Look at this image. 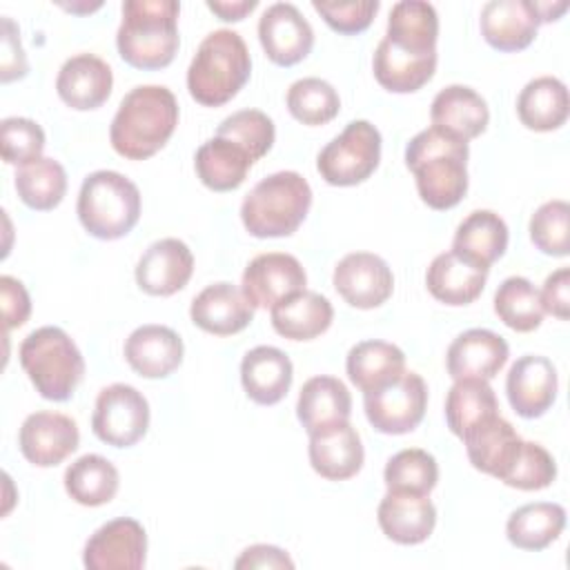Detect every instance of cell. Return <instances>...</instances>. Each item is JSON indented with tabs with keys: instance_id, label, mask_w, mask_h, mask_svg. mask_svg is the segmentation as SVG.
<instances>
[{
	"instance_id": "6da1fadb",
	"label": "cell",
	"mask_w": 570,
	"mask_h": 570,
	"mask_svg": "<svg viewBox=\"0 0 570 570\" xmlns=\"http://www.w3.org/2000/svg\"><path fill=\"white\" fill-rule=\"evenodd\" d=\"M468 140L428 127L405 147V165L414 174L421 200L432 209H450L468 191Z\"/></svg>"
},
{
	"instance_id": "7a4b0ae2",
	"label": "cell",
	"mask_w": 570,
	"mask_h": 570,
	"mask_svg": "<svg viewBox=\"0 0 570 570\" xmlns=\"http://www.w3.org/2000/svg\"><path fill=\"white\" fill-rule=\"evenodd\" d=\"M176 125V96L163 85H140L120 100L109 127V140L116 154L129 160H145L165 147Z\"/></svg>"
},
{
	"instance_id": "3957f363",
	"label": "cell",
	"mask_w": 570,
	"mask_h": 570,
	"mask_svg": "<svg viewBox=\"0 0 570 570\" xmlns=\"http://www.w3.org/2000/svg\"><path fill=\"white\" fill-rule=\"evenodd\" d=\"M176 0H125L116 33L120 58L136 69L167 67L180 45Z\"/></svg>"
},
{
	"instance_id": "277c9868",
	"label": "cell",
	"mask_w": 570,
	"mask_h": 570,
	"mask_svg": "<svg viewBox=\"0 0 570 570\" xmlns=\"http://www.w3.org/2000/svg\"><path fill=\"white\" fill-rule=\"evenodd\" d=\"M252 58L238 31L216 29L198 45L189 69V96L205 107L229 102L249 80Z\"/></svg>"
},
{
	"instance_id": "5b68a950",
	"label": "cell",
	"mask_w": 570,
	"mask_h": 570,
	"mask_svg": "<svg viewBox=\"0 0 570 570\" xmlns=\"http://www.w3.org/2000/svg\"><path fill=\"white\" fill-rule=\"evenodd\" d=\"M312 205V187L298 171H276L258 180L240 205V220L256 238L292 236Z\"/></svg>"
},
{
	"instance_id": "8992f818",
	"label": "cell",
	"mask_w": 570,
	"mask_h": 570,
	"mask_svg": "<svg viewBox=\"0 0 570 570\" xmlns=\"http://www.w3.org/2000/svg\"><path fill=\"white\" fill-rule=\"evenodd\" d=\"M18 356L36 392L47 401H67L85 374L80 350L56 325L33 330L20 343Z\"/></svg>"
},
{
	"instance_id": "52a82bcc",
	"label": "cell",
	"mask_w": 570,
	"mask_h": 570,
	"mask_svg": "<svg viewBox=\"0 0 570 570\" xmlns=\"http://www.w3.org/2000/svg\"><path fill=\"white\" fill-rule=\"evenodd\" d=\"M82 227L100 240L127 236L140 218V191L122 174L98 169L82 180L78 205Z\"/></svg>"
},
{
	"instance_id": "ba28073f",
	"label": "cell",
	"mask_w": 570,
	"mask_h": 570,
	"mask_svg": "<svg viewBox=\"0 0 570 570\" xmlns=\"http://www.w3.org/2000/svg\"><path fill=\"white\" fill-rule=\"evenodd\" d=\"M381 160V134L367 120H352L332 138L316 158L321 178L336 187H352L367 180Z\"/></svg>"
},
{
	"instance_id": "9c48e42d",
	"label": "cell",
	"mask_w": 570,
	"mask_h": 570,
	"mask_svg": "<svg viewBox=\"0 0 570 570\" xmlns=\"http://www.w3.org/2000/svg\"><path fill=\"white\" fill-rule=\"evenodd\" d=\"M363 394L365 416L383 434L412 432L428 407V385L416 372H403L399 379Z\"/></svg>"
},
{
	"instance_id": "30bf717a",
	"label": "cell",
	"mask_w": 570,
	"mask_h": 570,
	"mask_svg": "<svg viewBox=\"0 0 570 570\" xmlns=\"http://www.w3.org/2000/svg\"><path fill=\"white\" fill-rule=\"evenodd\" d=\"M149 428V403L134 385L114 383L100 390L91 416L94 434L114 448L138 443Z\"/></svg>"
},
{
	"instance_id": "8fae6325",
	"label": "cell",
	"mask_w": 570,
	"mask_h": 570,
	"mask_svg": "<svg viewBox=\"0 0 570 570\" xmlns=\"http://www.w3.org/2000/svg\"><path fill=\"white\" fill-rule=\"evenodd\" d=\"M147 557L145 528L129 517L100 525L85 543L82 563L89 570H140Z\"/></svg>"
},
{
	"instance_id": "7c38bea8",
	"label": "cell",
	"mask_w": 570,
	"mask_h": 570,
	"mask_svg": "<svg viewBox=\"0 0 570 570\" xmlns=\"http://www.w3.org/2000/svg\"><path fill=\"white\" fill-rule=\"evenodd\" d=\"M332 283L345 303L358 309L383 305L394 289L390 265L372 252H352L334 267Z\"/></svg>"
},
{
	"instance_id": "4fadbf2b",
	"label": "cell",
	"mask_w": 570,
	"mask_h": 570,
	"mask_svg": "<svg viewBox=\"0 0 570 570\" xmlns=\"http://www.w3.org/2000/svg\"><path fill=\"white\" fill-rule=\"evenodd\" d=\"M258 40L274 65L292 67L312 51L314 29L292 2H274L258 20Z\"/></svg>"
},
{
	"instance_id": "5bb4252c",
	"label": "cell",
	"mask_w": 570,
	"mask_h": 570,
	"mask_svg": "<svg viewBox=\"0 0 570 570\" xmlns=\"http://www.w3.org/2000/svg\"><path fill=\"white\" fill-rule=\"evenodd\" d=\"M78 443L80 432L76 421L60 412H33L22 421L18 432L22 456L38 468L62 463L71 452L78 450Z\"/></svg>"
},
{
	"instance_id": "9a60e30c",
	"label": "cell",
	"mask_w": 570,
	"mask_h": 570,
	"mask_svg": "<svg viewBox=\"0 0 570 570\" xmlns=\"http://www.w3.org/2000/svg\"><path fill=\"white\" fill-rule=\"evenodd\" d=\"M307 274L301 261L285 252L258 254L243 272V292L254 307H274L278 301L303 292Z\"/></svg>"
},
{
	"instance_id": "2e32d148",
	"label": "cell",
	"mask_w": 570,
	"mask_h": 570,
	"mask_svg": "<svg viewBox=\"0 0 570 570\" xmlns=\"http://www.w3.org/2000/svg\"><path fill=\"white\" fill-rule=\"evenodd\" d=\"M557 370L550 358L525 354L517 358L505 379V394L512 410L523 419L546 414L557 399Z\"/></svg>"
},
{
	"instance_id": "e0dca14e",
	"label": "cell",
	"mask_w": 570,
	"mask_h": 570,
	"mask_svg": "<svg viewBox=\"0 0 570 570\" xmlns=\"http://www.w3.org/2000/svg\"><path fill=\"white\" fill-rule=\"evenodd\" d=\"M191 272V249L178 238H160L138 258L136 283L151 296H171L189 283Z\"/></svg>"
},
{
	"instance_id": "ac0fdd59",
	"label": "cell",
	"mask_w": 570,
	"mask_h": 570,
	"mask_svg": "<svg viewBox=\"0 0 570 570\" xmlns=\"http://www.w3.org/2000/svg\"><path fill=\"white\" fill-rule=\"evenodd\" d=\"M510 347L503 336H499L492 330H468L459 334L445 354L448 374L459 379H494L501 367L508 363Z\"/></svg>"
},
{
	"instance_id": "d6986e66",
	"label": "cell",
	"mask_w": 570,
	"mask_h": 570,
	"mask_svg": "<svg viewBox=\"0 0 570 570\" xmlns=\"http://www.w3.org/2000/svg\"><path fill=\"white\" fill-rule=\"evenodd\" d=\"M254 305L236 285L220 281L207 285L198 296H194L189 316L196 327L216 334L229 336L245 330L254 318Z\"/></svg>"
},
{
	"instance_id": "ffe728a7",
	"label": "cell",
	"mask_w": 570,
	"mask_h": 570,
	"mask_svg": "<svg viewBox=\"0 0 570 570\" xmlns=\"http://www.w3.org/2000/svg\"><path fill=\"white\" fill-rule=\"evenodd\" d=\"M309 463L316 474L330 481H345L363 468V443L350 421L309 434Z\"/></svg>"
},
{
	"instance_id": "44dd1931",
	"label": "cell",
	"mask_w": 570,
	"mask_h": 570,
	"mask_svg": "<svg viewBox=\"0 0 570 570\" xmlns=\"http://www.w3.org/2000/svg\"><path fill=\"white\" fill-rule=\"evenodd\" d=\"M114 85L111 67L94 53H76L58 71L56 91L65 105L78 111L98 109L107 102Z\"/></svg>"
},
{
	"instance_id": "7402d4cb",
	"label": "cell",
	"mask_w": 570,
	"mask_h": 570,
	"mask_svg": "<svg viewBox=\"0 0 570 570\" xmlns=\"http://www.w3.org/2000/svg\"><path fill=\"white\" fill-rule=\"evenodd\" d=\"M376 517L383 534L401 546L423 543L436 525L434 503L428 494L414 492L387 490L379 503Z\"/></svg>"
},
{
	"instance_id": "603a6c76",
	"label": "cell",
	"mask_w": 570,
	"mask_h": 570,
	"mask_svg": "<svg viewBox=\"0 0 570 570\" xmlns=\"http://www.w3.org/2000/svg\"><path fill=\"white\" fill-rule=\"evenodd\" d=\"M461 439L465 443L470 463L476 470L497 476L499 481L508 474L523 445V439L517 434L512 423L505 421L501 414L481 421Z\"/></svg>"
},
{
	"instance_id": "cb8c5ba5",
	"label": "cell",
	"mask_w": 570,
	"mask_h": 570,
	"mask_svg": "<svg viewBox=\"0 0 570 570\" xmlns=\"http://www.w3.org/2000/svg\"><path fill=\"white\" fill-rule=\"evenodd\" d=\"M532 0H490L481 9V33L499 51L525 49L539 29Z\"/></svg>"
},
{
	"instance_id": "d4e9b609",
	"label": "cell",
	"mask_w": 570,
	"mask_h": 570,
	"mask_svg": "<svg viewBox=\"0 0 570 570\" xmlns=\"http://www.w3.org/2000/svg\"><path fill=\"white\" fill-rule=\"evenodd\" d=\"M125 358L145 379H165L183 363V341L167 325H140L125 341Z\"/></svg>"
},
{
	"instance_id": "484cf974",
	"label": "cell",
	"mask_w": 570,
	"mask_h": 570,
	"mask_svg": "<svg viewBox=\"0 0 570 570\" xmlns=\"http://www.w3.org/2000/svg\"><path fill=\"white\" fill-rule=\"evenodd\" d=\"M294 367L289 356L272 345L249 350L240 361V381L245 394L258 405L278 403L292 387Z\"/></svg>"
},
{
	"instance_id": "4316f807",
	"label": "cell",
	"mask_w": 570,
	"mask_h": 570,
	"mask_svg": "<svg viewBox=\"0 0 570 570\" xmlns=\"http://www.w3.org/2000/svg\"><path fill=\"white\" fill-rule=\"evenodd\" d=\"M488 272V267H479L454 252H443L430 263L425 285L436 301L459 307L481 296Z\"/></svg>"
},
{
	"instance_id": "83f0119b",
	"label": "cell",
	"mask_w": 570,
	"mask_h": 570,
	"mask_svg": "<svg viewBox=\"0 0 570 570\" xmlns=\"http://www.w3.org/2000/svg\"><path fill=\"white\" fill-rule=\"evenodd\" d=\"M430 118L432 127L463 140H472L485 131L490 111L488 102L474 89L465 85H450L434 96Z\"/></svg>"
},
{
	"instance_id": "f1b7e54d",
	"label": "cell",
	"mask_w": 570,
	"mask_h": 570,
	"mask_svg": "<svg viewBox=\"0 0 570 570\" xmlns=\"http://www.w3.org/2000/svg\"><path fill=\"white\" fill-rule=\"evenodd\" d=\"M508 249V225L490 209L470 212L456 227L452 252L465 261L488 267L499 261Z\"/></svg>"
},
{
	"instance_id": "f546056e",
	"label": "cell",
	"mask_w": 570,
	"mask_h": 570,
	"mask_svg": "<svg viewBox=\"0 0 570 570\" xmlns=\"http://www.w3.org/2000/svg\"><path fill=\"white\" fill-rule=\"evenodd\" d=\"M352 414V396L343 381L336 376H312L303 383L296 416L307 430V434L350 421Z\"/></svg>"
},
{
	"instance_id": "4dcf8cb0",
	"label": "cell",
	"mask_w": 570,
	"mask_h": 570,
	"mask_svg": "<svg viewBox=\"0 0 570 570\" xmlns=\"http://www.w3.org/2000/svg\"><path fill=\"white\" fill-rule=\"evenodd\" d=\"M334 318L332 303L318 292H296L272 307L274 330L289 341H309L321 336Z\"/></svg>"
},
{
	"instance_id": "1f68e13d",
	"label": "cell",
	"mask_w": 570,
	"mask_h": 570,
	"mask_svg": "<svg viewBox=\"0 0 570 570\" xmlns=\"http://www.w3.org/2000/svg\"><path fill=\"white\" fill-rule=\"evenodd\" d=\"M372 69L383 89L394 94H412L434 76L436 53H410L383 38L374 51Z\"/></svg>"
},
{
	"instance_id": "d6a6232c",
	"label": "cell",
	"mask_w": 570,
	"mask_h": 570,
	"mask_svg": "<svg viewBox=\"0 0 570 570\" xmlns=\"http://www.w3.org/2000/svg\"><path fill=\"white\" fill-rule=\"evenodd\" d=\"M439 16L430 2L401 0L390 9L385 40L410 53H436Z\"/></svg>"
},
{
	"instance_id": "836d02e7",
	"label": "cell",
	"mask_w": 570,
	"mask_h": 570,
	"mask_svg": "<svg viewBox=\"0 0 570 570\" xmlns=\"http://www.w3.org/2000/svg\"><path fill=\"white\" fill-rule=\"evenodd\" d=\"M252 165V156L240 145L220 136L203 142L194 160L200 183L214 191H232L240 187Z\"/></svg>"
},
{
	"instance_id": "e575fe53",
	"label": "cell",
	"mask_w": 570,
	"mask_h": 570,
	"mask_svg": "<svg viewBox=\"0 0 570 570\" xmlns=\"http://www.w3.org/2000/svg\"><path fill=\"white\" fill-rule=\"evenodd\" d=\"M568 89L554 76H539L530 80L517 98L519 120L534 131L559 129L568 120Z\"/></svg>"
},
{
	"instance_id": "d590c367",
	"label": "cell",
	"mask_w": 570,
	"mask_h": 570,
	"mask_svg": "<svg viewBox=\"0 0 570 570\" xmlns=\"http://www.w3.org/2000/svg\"><path fill=\"white\" fill-rule=\"evenodd\" d=\"M345 370L361 392H370L405 372V354L385 341H361L347 352Z\"/></svg>"
},
{
	"instance_id": "8d00e7d4",
	"label": "cell",
	"mask_w": 570,
	"mask_h": 570,
	"mask_svg": "<svg viewBox=\"0 0 570 570\" xmlns=\"http://www.w3.org/2000/svg\"><path fill=\"white\" fill-rule=\"evenodd\" d=\"M563 528L566 510L559 503L539 501L517 508L505 523V534L512 546L537 552L557 541Z\"/></svg>"
},
{
	"instance_id": "74e56055",
	"label": "cell",
	"mask_w": 570,
	"mask_h": 570,
	"mask_svg": "<svg viewBox=\"0 0 570 570\" xmlns=\"http://www.w3.org/2000/svg\"><path fill=\"white\" fill-rule=\"evenodd\" d=\"M120 485L116 465L100 454H82L65 470V490L80 505L109 503Z\"/></svg>"
},
{
	"instance_id": "f35d334b",
	"label": "cell",
	"mask_w": 570,
	"mask_h": 570,
	"mask_svg": "<svg viewBox=\"0 0 570 570\" xmlns=\"http://www.w3.org/2000/svg\"><path fill=\"white\" fill-rule=\"evenodd\" d=\"M499 414L494 390L483 379H459L445 396V421L459 439L481 421Z\"/></svg>"
},
{
	"instance_id": "ab89813d",
	"label": "cell",
	"mask_w": 570,
	"mask_h": 570,
	"mask_svg": "<svg viewBox=\"0 0 570 570\" xmlns=\"http://www.w3.org/2000/svg\"><path fill=\"white\" fill-rule=\"evenodd\" d=\"M16 191L20 200L38 212H49L60 205L67 191V171L65 167L47 156L18 167L13 176Z\"/></svg>"
},
{
	"instance_id": "60d3db41",
	"label": "cell",
	"mask_w": 570,
	"mask_h": 570,
	"mask_svg": "<svg viewBox=\"0 0 570 570\" xmlns=\"http://www.w3.org/2000/svg\"><path fill=\"white\" fill-rule=\"evenodd\" d=\"M497 316L514 332H532L543 321V307L537 287L523 276L505 278L494 294Z\"/></svg>"
},
{
	"instance_id": "b9f144b4",
	"label": "cell",
	"mask_w": 570,
	"mask_h": 570,
	"mask_svg": "<svg viewBox=\"0 0 570 570\" xmlns=\"http://www.w3.org/2000/svg\"><path fill=\"white\" fill-rule=\"evenodd\" d=\"M287 109L298 122L316 127L338 116L341 98L327 80L301 78L287 89Z\"/></svg>"
},
{
	"instance_id": "7bdbcfd3",
	"label": "cell",
	"mask_w": 570,
	"mask_h": 570,
	"mask_svg": "<svg viewBox=\"0 0 570 570\" xmlns=\"http://www.w3.org/2000/svg\"><path fill=\"white\" fill-rule=\"evenodd\" d=\"M383 479L387 490L430 494L439 481V465L430 452L421 448H407L387 461Z\"/></svg>"
},
{
	"instance_id": "ee69618b",
	"label": "cell",
	"mask_w": 570,
	"mask_h": 570,
	"mask_svg": "<svg viewBox=\"0 0 570 570\" xmlns=\"http://www.w3.org/2000/svg\"><path fill=\"white\" fill-rule=\"evenodd\" d=\"M216 136L234 140L256 163L272 149L276 129H274L272 118L267 114H263L261 109H240V111H234L232 116H227L218 125Z\"/></svg>"
},
{
	"instance_id": "f6af8a7d",
	"label": "cell",
	"mask_w": 570,
	"mask_h": 570,
	"mask_svg": "<svg viewBox=\"0 0 570 570\" xmlns=\"http://www.w3.org/2000/svg\"><path fill=\"white\" fill-rule=\"evenodd\" d=\"M570 205L566 200L543 203L530 218V238L548 256H568L570 252Z\"/></svg>"
},
{
	"instance_id": "bcb514c9",
	"label": "cell",
	"mask_w": 570,
	"mask_h": 570,
	"mask_svg": "<svg viewBox=\"0 0 570 570\" xmlns=\"http://www.w3.org/2000/svg\"><path fill=\"white\" fill-rule=\"evenodd\" d=\"M0 147L2 158L9 165H29L42 156L45 131L31 118H4L0 122Z\"/></svg>"
},
{
	"instance_id": "7dc6e473",
	"label": "cell",
	"mask_w": 570,
	"mask_h": 570,
	"mask_svg": "<svg viewBox=\"0 0 570 570\" xmlns=\"http://www.w3.org/2000/svg\"><path fill=\"white\" fill-rule=\"evenodd\" d=\"M557 476V463L546 448L532 441H523L512 468L501 479L517 490H543Z\"/></svg>"
},
{
	"instance_id": "c3c4849f",
	"label": "cell",
	"mask_w": 570,
	"mask_h": 570,
	"mask_svg": "<svg viewBox=\"0 0 570 570\" xmlns=\"http://www.w3.org/2000/svg\"><path fill=\"white\" fill-rule=\"evenodd\" d=\"M312 7H314V11L321 13V18L334 31L352 36V33L365 31L372 24L381 2L379 0H352V2H321V0H314Z\"/></svg>"
},
{
	"instance_id": "681fc988",
	"label": "cell",
	"mask_w": 570,
	"mask_h": 570,
	"mask_svg": "<svg viewBox=\"0 0 570 570\" xmlns=\"http://www.w3.org/2000/svg\"><path fill=\"white\" fill-rule=\"evenodd\" d=\"M29 71L27 56L20 45V31L11 18H2V53H0V80L11 82L24 78Z\"/></svg>"
},
{
	"instance_id": "f907efd6",
	"label": "cell",
	"mask_w": 570,
	"mask_h": 570,
	"mask_svg": "<svg viewBox=\"0 0 570 570\" xmlns=\"http://www.w3.org/2000/svg\"><path fill=\"white\" fill-rule=\"evenodd\" d=\"M0 301H2V321L4 332L27 323L31 314V301L24 285L13 276H0Z\"/></svg>"
},
{
	"instance_id": "816d5d0a",
	"label": "cell",
	"mask_w": 570,
	"mask_h": 570,
	"mask_svg": "<svg viewBox=\"0 0 570 570\" xmlns=\"http://www.w3.org/2000/svg\"><path fill=\"white\" fill-rule=\"evenodd\" d=\"M539 298H541L543 312L566 321L570 316V269L559 267L557 272H552L546 278L543 289L539 292Z\"/></svg>"
},
{
	"instance_id": "f5cc1de1",
	"label": "cell",
	"mask_w": 570,
	"mask_h": 570,
	"mask_svg": "<svg viewBox=\"0 0 570 570\" xmlns=\"http://www.w3.org/2000/svg\"><path fill=\"white\" fill-rule=\"evenodd\" d=\"M238 570L243 568H294V561L287 557L285 550L276 548V546H252L247 550H243V554L236 559L234 563Z\"/></svg>"
},
{
	"instance_id": "db71d44e",
	"label": "cell",
	"mask_w": 570,
	"mask_h": 570,
	"mask_svg": "<svg viewBox=\"0 0 570 570\" xmlns=\"http://www.w3.org/2000/svg\"><path fill=\"white\" fill-rule=\"evenodd\" d=\"M256 7H258V0H207V9L214 11L220 20H229V22L243 20Z\"/></svg>"
},
{
	"instance_id": "11a10c76",
	"label": "cell",
	"mask_w": 570,
	"mask_h": 570,
	"mask_svg": "<svg viewBox=\"0 0 570 570\" xmlns=\"http://www.w3.org/2000/svg\"><path fill=\"white\" fill-rule=\"evenodd\" d=\"M534 9H537V16L541 22H550V20H557L566 9H568V2L561 0V2H534Z\"/></svg>"
}]
</instances>
